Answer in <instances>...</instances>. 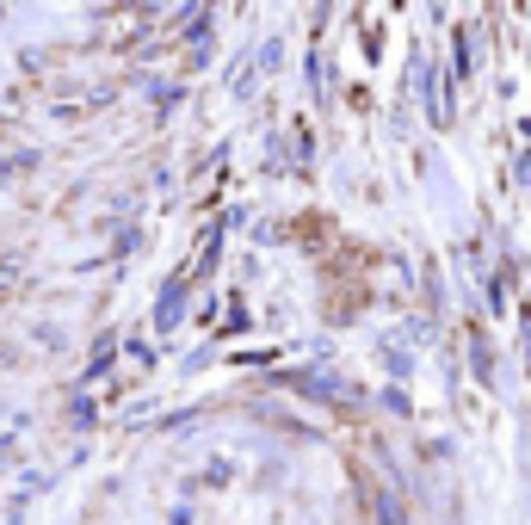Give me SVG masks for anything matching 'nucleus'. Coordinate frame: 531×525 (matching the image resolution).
<instances>
[{"label": "nucleus", "instance_id": "f257e3e1", "mask_svg": "<svg viewBox=\"0 0 531 525\" xmlns=\"http://www.w3.org/2000/svg\"><path fill=\"white\" fill-rule=\"evenodd\" d=\"M377 513H383V525H402V507H396V495H383V501H377Z\"/></svg>", "mask_w": 531, "mask_h": 525}]
</instances>
